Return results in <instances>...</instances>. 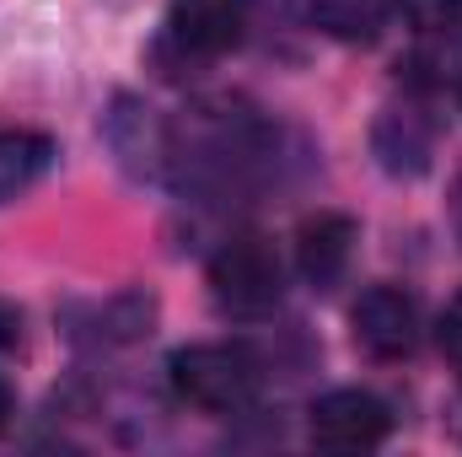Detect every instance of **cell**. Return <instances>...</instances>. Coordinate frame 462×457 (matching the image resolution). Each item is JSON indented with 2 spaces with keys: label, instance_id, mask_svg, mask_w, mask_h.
I'll return each mask as SVG.
<instances>
[{
  "label": "cell",
  "instance_id": "obj_1",
  "mask_svg": "<svg viewBox=\"0 0 462 457\" xmlns=\"http://www.w3.org/2000/svg\"><path fill=\"white\" fill-rule=\"evenodd\" d=\"M167 377H172V393L205 415H236L263 387V366L242 344H189L172 355Z\"/></svg>",
  "mask_w": 462,
  "mask_h": 457
},
{
  "label": "cell",
  "instance_id": "obj_2",
  "mask_svg": "<svg viewBox=\"0 0 462 457\" xmlns=\"http://www.w3.org/2000/svg\"><path fill=\"white\" fill-rule=\"evenodd\" d=\"M210 296L226 318H263L285 296V269L263 237H231L210 258Z\"/></svg>",
  "mask_w": 462,
  "mask_h": 457
},
{
  "label": "cell",
  "instance_id": "obj_3",
  "mask_svg": "<svg viewBox=\"0 0 462 457\" xmlns=\"http://www.w3.org/2000/svg\"><path fill=\"white\" fill-rule=\"evenodd\" d=\"M307 431H312V447H323V452H371L387 442L393 409L365 387H334L312 404Z\"/></svg>",
  "mask_w": 462,
  "mask_h": 457
},
{
  "label": "cell",
  "instance_id": "obj_4",
  "mask_svg": "<svg viewBox=\"0 0 462 457\" xmlns=\"http://www.w3.org/2000/svg\"><path fill=\"white\" fill-rule=\"evenodd\" d=\"M355 344L371 355V360H409L420 350V302L403 291V285H371L360 291L355 312Z\"/></svg>",
  "mask_w": 462,
  "mask_h": 457
},
{
  "label": "cell",
  "instance_id": "obj_5",
  "mask_svg": "<svg viewBox=\"0 0 462 457\" xmlns=\"http://www.w3.org/2000/svg\"><path fill=\"white\" fill-rule=\"evenodd\" d=\"M247 27V0H172L167 11V33L183 54L216 60Z\"/></svg>",
  "mask_w": 462,
  "mask_h": 457
},
{
  "label": "cell",
  "instance_id": "obj_6",
  "mask_svg": "<svg viewBox=\"0 0 462 457\" xmlns=\"http://www.w3.org/2000/svg\"><path fill=\"white\" fill-rule=\"evenodd\" d=\"M349 253H355V221L339 210H318L296 227V269L323 291L345 280Z\"/></svg>",
  "mask_w": 462,
  "mask_h": 457
},
{
  "label": "cell",
  "instance_id": "obj_7",
  "mask_svg": "<svg viewBox=\"0 0 462 457\" xmlns=\"http://www.w3.org/2000/svg\"><path fill=\"white\" fill-rule=\"evenodd\" d=\"M430 145H436V129L420 108H387L376 124V156L387 173H425L430 167Z\"/></svg>",
  "mask_w": 462,
  "mask_h": 457
},
{
  "label": "cell",
  "instance_id": "obj_8",
  "mask_svg": "<svg viewBox=\"0 0 462 457\" xmlns=\"http://www.w3.org/2000/svg\"><path fill=\"white\" fill-rule=\"evenodd\" d=\"M403 0H312V22L339 43H376Z\"/></svg>",
  "mask_w": 462,
  "mask_h": 457
},
{
  "label": "cell",
  "instance_id": "obj_9",
  "mask_svg": "<svg viewBox=\"0 0 462 457\" xmlns=\"http://www.w3.org/2000/svg\"><path fill=\"white\" fill-rule=\"evenodd\" d=\"M54 162V140L38 129H0V205L32 189Z\"/></svg>",
  "mask_w": 462,
  "mask_h": 457
},
{
  "label": "cell",
  "instance_id": "obj_10",
  "mask_svg": "<svg viewBox=\"0 0 462 457\" xmlns=\"http://www.w3.org/2000/svg\"><path fill=\"white\" fill-rule=\"evenodd\" d=\"M403 11L420 33H436V38L462 33V0H403Z\"/></svg>",
  "mask_w": 462,
  "mask_h": 457
},
{
  "label": "cell",
  "instance_id": "obj_11",
  "mask_svg": "<svg viewBox=\"0 0 462 457\" xmlns=\"http://www.w3.org/2000/svg\"><path fill=\"white\" fill-rule=\"evenodd\" d=\"M436 340H441V355L462 371V291L447 302V312H441V323H436Z\"/></svg>",
  "mask_w": 462,
  "mask_h": 457
},
{
  "label": "cell",
  "instance_id": "obj_12",
  "mask_svg": "<svg viewBox=\"0 0 462 457\" xmlns=\"http://www.w3.org/2000/svg\"><path fill=\"white\" fill-rule=\"evenodd\" d=\"M22 344V312L11 302H0V355H11Z\"/></svg>",
  "mask_w": 462,
  "mask_h": 457
},
{
  "label": "cell",
  "instance_id": "obj_13",
  "mask_svg": "<svg viewBox=\"0 0 462 457\" xmlns=\"http://www.w3.org/2000/svg\"><path fill=\"white\" fill-rule=\"evenodd\" d=\"M5 420H11V387L0 382V431H5Z\"/></svg>",
  "mask_w": 462,
  "mask_h": 457
}]
</instances>
